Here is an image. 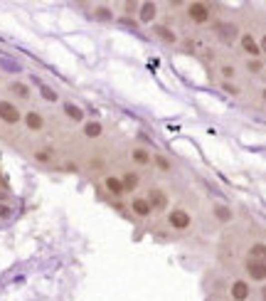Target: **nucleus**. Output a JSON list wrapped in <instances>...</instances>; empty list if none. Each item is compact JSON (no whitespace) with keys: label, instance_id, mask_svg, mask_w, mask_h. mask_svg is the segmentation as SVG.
Here are the masks:
<instances>
[{"label":"nucleus","instance_id":"obj_22","mask_svg":"<svg viewBox=\"0 0 266 301\" xmlns=\"http://www.w3.org/2000/svg\"><path fill=\"white\" fill-rule=\"evenodd\" d=\"M40 94H42V99H47V101H52V104H55V101L59 99V96H57V91L52 89V87H45V84L40 87Z\"/></svg>","mask_w":266,"mask_h":301},{"label":"nucleus","instance_id":"obj_6","mask_svg":"<svg viewBox=\"0 0 266 301\" xmlns=\"http://www.w3.org/2000/svg\"><path fill=\"white\" fill-rule=\"evenodd\" d=\"M246 274H249L254 281H264V279H266V262L246 259Z\"/></svg>","mask_w":266,"mask_h":301},{"label":"nucleus","instance_id":"obj_32","mask_svg":"<svg viewBox=\"0 0 266 301\" xmlns=\"http://www.w3.org/2000/svg\"><path fill=\"white\" fill-rule=\"evenodd\" d=\"M264 296H266V289H264Z\"/></svg>","mask_w":266,"mask_h":301},{"label":"nucleus","instance_id":"obj_30","mask_svg":"<svg viewBox=\"0 0 266 301\" xmlns=\"http://www.w3.org/2000/svg\"><path fill=\"white\" fill-rule=\"evenodd\" d=\"M259 47H261V52H266V35L261 37V45H259Z\"/></svg>","mask_w":266,"mask_h":301},{"label":"nucleus","instance_id":"obj_28","mask_svg":"<svg viewBox=\"0 0 266 301\" xmlns=\"http://www.w3.org/2000/svg\"><path fill=\"white\" fill-rule=\"evenodd\" d=\"M10 215V208L8 205H0V217H8Z\"/></svg>","mask_w":266,"mask_h":301},{"label":"nucleus","instance_id":"obj_4","mask_svg":"<svg viewBox=\"0 0 266 301\" xmlns=\"http://www.w3.org/2000/svg\"><path fill=\"white\" fill-rule=\"evenodd\" d=\"M23 123H25V128L32 131V133H40V131H45V116L40 114V111H35V109H30L23 114Z\"/></svg>","mask_w":266,"mask_h":301},{"label":"nucleus","instance_id":"obj_17","mask_svg":"<svg viewBox=\"0 0 266 301\" xmlns=\"http://www.w3.org/2000/svg\"><path fill=\"white\" fill-rule=\"evenodd\" d=\"M155 35H158L163 42H168V45H175L177 42V35L173 30H168L165 25H158V28H155Z\"/></svg>","mask_w":266,"mask_h":301},{"label":"nucleus","instance_id":"obj_8","mask_svg":"<svg viewBox=\"0 0 266 301\" xmlns=\"http://www.w3.org/2000/svg\"><path fill=\"white\" fill-rule=\"evenodd\" d=\"M104 188H106V193H109L111 198H121V195L126 193L121 178H116V176H106V178H104Z\"/></svg>","mask_w":266,"mask_h":301},{"label":"nucleus","instance_id":"obj_14","mask_svg":"<svg viewBox=\"0 0 266 301\" xmlns=\"http://www.w3.org/2000/svg\"><path fill=\"white\" fill-rule=\"evenodd\" d=\"M121 183H123V190H126V193H131V190H136V188H138L141 178H138V173H133V171H126V173L121 176Z\"/></svg>","mask_w":266,"mask_h":301},{"label":"nucleus","instance_id":"obj_1","mask_svg":"<svg viewBox=\"0 0 266 301\" xmlns=\"http://www.w3.org/2000/svg\"><path fill=\"white\" fill-rule=\"evenodd\" d=\"M0 121H3L5 126H18V123L23 121V111L18 109L15 101L0 99Z\"/></svg>","mask_w":266,"mask_h":301},{"label":"nucleus","instance_id":"obj_18","mask_svg":"<svg viewBox=\"0 0 266 301\" xmlns=\"http://www.w3.org/2000/svg\"><path fill=\"white\" fill-rule=\"evenodd\" d=\"M131 158L138 163V166H150V153L146 148H133L131 150Z\"/></svg>","mask_w":266,"mask_h":301},{"label":"nucleus","instance_id":"obj_19","mask_svg":"<svg viewBox=\"0 0 266 301\" xmlns=\"http://www.w3.org/2000/svg\"><path fill=\"white\" fill-rule=\"evenodd\" d=\"M249 259H256V262H266V244L256 242L251 249H249Z\"/></svg>","mask_w":266,"mask_h":301},{"label":"nucleus","instance_id":"obj_31","mask_svg":"<svg viewBox=\"0 0 266 301\" xmlns=\"http://www.w3.org/2000/svg\"><path fill=\"white\" fill-rule=\"evenodd\" d=\"M261 96H264V101H266V89H264V94H261Z\"/></svg>","mask_w":266,"mask_h":301},{"label":"nucleus","instance_id":"obj_27","mask_svg":"<svg viewBox=\"0 0 266 301\" xmlns=\"http://www.w3.org/2000/svg\"><path fill=\"white\" fill-rule=\"evenodd\" d=\"M249 69H251V72H261V62L251 60V62H249Z\"/></svg>","mask_w":266,"mask_h":301},{"label":"nucleus","instance_id":"obj_15","mask_svg":"<svg viewBox=\"0 0 266 301\" xmlns=\"http://www.w3.org/2000/svg\"><path fill=\"white\" fill-rule=\"evenodd\" d=\"M82 131H84V136H87V138H99V136L104 133V126H101L99 121H87Z\"/></svg>","mask_w":266,"mask_h":301},{"label":"nucleus","instance_id":"obj_9","mask_svg":"<svg viewBox=\"0 0 266 301\" xmlns=\"http://www.w3.org/2000/svg\"><path fill=\"white\" fill-rule=\"evenodd\" d=\"M131 212L136 215V217H148L150 215V203H148L146 198H133L131 200Z\"/></svg>","mask_w":266,"mask_h":301},{"label":"nucleus","instance_id":"obj_23","mask_svg":"<svg viewBox=\"0 0 266 301\" xmlns=\"http://www.w3.org/2000/svg\"><path fill=\"white\" fill-rule=\"evenodd\" d=\"M35 161H40V163H50V161H52V148L50 150H37V153H35Z\"/></svg>","mask_w":266,"mask_h":301},{"label":"nucleus","instance_id":"obj_25","mask_svg":"<svg viewBox=\"0 0 266 301\" xmlns=\"http://www.w3.org/2000/svg\"><path fill=\"white\" fill-rule=\"evenodd\" d=\"M222 89L227 91V94H239V87H234L232 82H224V84H222Z\"/></svg>","mask_w":266,"mask_h":301},{"label":"nucleus","instance_id":"obj_3","mask_svg":"<svg viewBox=\"0 0 266 301\" xmlns=\"http://www.w3.org/2000/svg\"><path fill=\"white\" fill-rule=\"evenodd\" d=\"M187 18L195 23V25H205L209 20V8L205 3H190L187 5Z\"/></svg>","mask_w":266,"mask_h":301},{"label":"nucleus","instance_id":"obj_2","mask_svg":"<svg viewBox=\"0 0 266 301\" xmlns=\"http://www.w3.org/2000/svg\"><path fill=\"white\" fill-rule=\"evenodd\" d=\"M168 225H170L175 232H185V230H190V227H192V217H190V212H187V210L175 208V210L168 212Z\"/></svg>","mask_w":266,"mask_h":301},{"label":"nucleus","instance_id":"obj_10","mask_svg":"<svg viewBox=\"0 0 266 301\" xmlns=\"http://www.w3.org/2000/svg\"><path fill=\"white\" fill-rule=\"evenodd\" d=\"M229 291H232V299H234V301H246V299H249V284H246V281H241V279H236Z\"/></svg>","mask_w":266,"mask_h":301},{"label":"nucleus","instance_id":"obj_5","mask_svg":"<svg viewBox=\"0 0 266 301\" xmlns=\"http://www.w3.org/2000/svg\"><path fill=\"white\" fill-rule=\"evenodd\" d=\"M148 203H150V210H165L168 208V195H165V190L163 188H150L148 190Z\"/></svg>","mask_w":266,"mask_h":301},{"label":"nucleus","instance_id":"obj_13","mask_svg":"<svg viewBox=\"0 0 266 301\" xmlns=\"http://www.w3.org/2000/svg\"><path fill=\"white\" fill-rule=\"evenodd\" d=\"M217 35L224 40V42H232V40H236V25H227V23H217Z\"/></svg>","mask_w":266,"mask_h":301},{"label":"nucleus","instance_id":"obj_26","mask_svg":"<svg viewBox=\"0 0 266 301\" xmlns=\"http://www.w3.org/2000/svg\"><path fill=\"white\" fill-rule=\"evenodd\" d=\"M222 74H224L227 79H232V77H234V67H232V64H224V67H222Z\"/></svg>","mask_w":266,"mask_h":301},{"label":"nucleus","instance_id":"obj_29","mask_svg":"<svg viewBox=\"0 0 266 301\" xmlns=\"http://www.w3.org/2000/svg\"><path fill=\"white\" fill-rule=\"evenodd\" d=\"M123 8H126V13H133V10H136V8H138V5H136V3H126V5H123Z\"/></svg>","mask_w":266,"mask_h":301},{"label":"nucleus","instance_id":"obj_24","mask_svg":"<svg viewBox=\"0 0 266 301\" xmlns=\"http://www.w3.org/2000/svg\"><path fill=\"white\" fill-rule=\"evenodd\" d=\"M96 18H99V20H111L109 8H96Z\"/></svg>","mask_w":266,"mask_h":301},{"label":"nucleus","instance_id":"obj_7","mask_svg":"<svg viewBox=\"0 0 266 301\" xmlns=\"http://www.w3.org/2000/svg\"><path fill=\"white\" fill-rule=\"evenodd\" d=\"M62 111H64V116H67L69 121H74V123H84V109H79L77 104L64 101V104H62Z\"/></svg>","mask_w":266,"mask_h":301},{"label":"nucleus","instance_id":"obj_12","mask_svg":"<svg viewBox=\"0 0 266 301\" xmlns=\"http://www.w3.org/2000/svg\"><path fill=\"white\" fill-rule=\"evenodd\" d=\"M241 50L246 52V55H251V57H256L259 52H261V47H259V42L246 32V35H241Z\"/></svg>","mask_w":266,"mask_h":301},{"label":"nucleus","instance_id":"obj_11","mask_svg":"<svg viewBox=\"0 0 266 301\" xmlns=\"http://www.w3.org/2000/svg\"><path fill=\"white\" fill-rule=\"evenodd\" d=\"M8 91H10L13 96H18V99H25V101L32 96V91H30V87L25 82H10V84H8Z\"/></svg>","mask_w":266,"mask_h":301},{"label":"nucleus","instance_id":"obj_20","mask_svg":"<svg viewBox=\"0 0 266 301\" xmlns=\"http://www.w3.org/2000/svg\"><path fill=\"white\" fill-rule=\"evenodd\" d=\"M214 217H217L219 222H229V220H232V210H229L227 205H214Z\"/></svg>","mask_w":266,"mask_h":301},{"label":"nucleus","instance_id":"obj_16","mask_svg":"<svg viewBox=\"0 0 266 301\" xmlns=\"http://www.w3.org/2000/svg\"><path fill=\"white\" fill-rule=\"evenodd\" d=\"M155 13H158V5H155V3H143V5H141V23H150V20L155 18Z\"/></svg>","mask_w":266,"mask_h":301},{"label":"nucleus","instance_id":"obj_21","mask_svg":"<svg viewBox=\"0 0 266 301\" xmlns=\"http://www.w3.org/2000/svg\"><path fill=\"white\" fill-rule=\"evenodd\" d=\"M153 163H155V168H158V171H163V173H168V171L173 168V163H170L165 156H155V158H153Z\"/></svg>","mask_w":266,"mask_h":301}]
</instances>
